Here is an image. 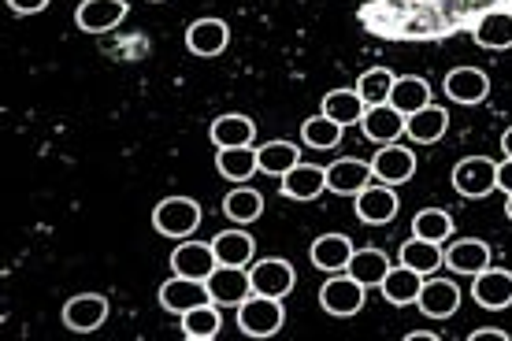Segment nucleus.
Listing matches in <instances>:
<instances>
[{"label":"nucleus","instance_id":"obj_1","mask_svg":"<svg viewBox=\"0 0 512 341\" xmlns=\"http://www.w3.org/2000/svg\"><path fill=\"white\" fill-rule=\"evenodd\" d=\"M282 323H286V312H282L279 297H264V293H249L242 304H238V327L249 338H271L279 334Z\"/></svg>","mask_w":512,"mask_h":341},{"label":"nucleus","instance_id":"obj_2","mask_svg":"<svg viewBox=\"0 0 512 341\" xmlns=\"http://www.w3.org/2000/svg\"><path fill=\"white\" fill-rule=\"evenodd\" d=\"M153 227L164 238H190L193 230L201 227V204L190 201V197H167V201L156 204Z\"/></svg>","mask_w":512,"mask_h":341},{"label":"nucleus","instance_id":"obj_3","mask_svg":"<svg viewBox=\"0 0 512 341\" xmlns=\"http://www.w3.org/2000/svg\"><path fill=\"white\" fill-rule=\"evenodd\" d=\"M364 293H368V286H360L349 271H338V275H331L323 282L320 304H323V312L346 319V316H357L360 308H364Z\"/></svg>","mask_w":512,"mask_h":341},{"label":"nucleus","instance_id":"obj_4","mask_svg":"<svg viewBox=\"0 0 512 341\" xmlns=\"http://www.w3.org/2000/svg\"><path fill=\"white\" fill-rule=\"evenodd\" d=\"M453 190L461 197H487L498 190V164L487 156H464L461 164L453 167Z\"/></svg>","mask_w":512,"mask_h":341},{"label":"nucleus","instance_id":"obj_5","mask_svg":"<svg viewBox=\"0 0 512 341\" xmlns=\"http://www.w3.org/2000/svg\"><path fill=\"white\" fill-rule=\"evenodd\" d=\"M208 301H212V293H208V286L201 278L175 275L160 286V304H164V312H175V316H186L190 308L208 304Z\"/></svg>","mask_w":512,"mask_h":341},{"label":"nucleus","instance_id":"obj_6","mask_svg":"<svg viewBox=\"0 0 512 341\" xmlns=\"http://www.w3.org/2000/svg\"><path fill=\"white\" fill-rule=\"evenodd\" d=\"M249 282H253V293H264V297H286V293L294 290V267H290V260H256L253 267H249Z\"/></svg>","mask_w":512,"mask_h":341},{"label":"nucleus","instance_id":"obj_7","mask_svg":"<svg viewBox=\"0 0 512 341\" xmlns=\"http://www.w3.org/2000/svg\"><path fill=\"white\" fill-rule=\"evenodd\" d=\"M171 267H175V275L201 278V282H205V278L219 267L212 241H179L175 253H171Z\"/></svg>","mask_w":512,"mask_h":341},{"label":"nucleus","instance_id":"obj_8","mask_svg":"<svg viewBox=\"0 0 512 341\" xmlns=\"http://www.w3.org/2000/svg\"><path fill=\"white\" fill-rule=\"evenodd\" d=\"M372 171H375V178H379L383 186H405V182L416 175V152L401 149L397 141H394V145H383V149L375 152Z\"/></svg>","mask_w":512,"mask_h":341},{"label":"nucleus","instance_id":"obj_9","mask_svg":"<svg viewBox=\"0 0 512 341\" xmlns=\"http://www.w3.org/2000/svg\"><path fill=\"white\" fill-rule=\"evenodd\" d=\"M123 19H127V0H82L75 12L78 30H86V34L116 30Z\"/></svg>","mask_w":512,"mask_h":341},{"label":"nucleus","instance_id":"obj_10","mask_svg":"<svg viewBox=\"0 0 512 341\" xmlns=\"http://www.w3.org/2000/svg\"><path fill=\"white\" fill-rule=\"evenodd\" d=\"M472 297L479 308H490V312H501L512 304V271H501V267H483L475 275Z\"/></svg>","mask_w":512,"mask_h":341},{"label":"nucleus","instance_id":"obj_11","mask_svg":"<svg viewBox=\"0 0 512 341\" xmlns=\"http://www.w3.org/2000/svg\"><path fill=\"white\" fill-rule=\"evenodd\" d=\"M104 319H108V297H101V293H78L64 308V327L75 334H90Z\"/></svg>","mask_w":512,"mask_h":341},{"label":"nucleus","instance_id":"obj_12","mask_svg":"<svg viewBox=\"0 0 512 341\" xmlns=\"http://www.w3.org/2000/svg\"><path fill=\"white\" fill-rule=\"evenodd\" d=\"M205 286L208 293H212V301L216 304H238L253 293V282H249V271H242V267H227V264H219L212 275L205 278Z\"/></svg>","mask_w":512,"mask_h":341},{"label":"nucleus","instance_id":"obj_13","mask_svg":"<svg viewBox=\"0 0 512 341\" xmlns=\"http://www.w3.org/2000/svg\"><path fill=\"white\" fill-rule=\"evenodd\" d=\"M397 208H401V201H397L394 186H364V190L357 193V219L360 223L383 227V223H390V219L397 215Z\"/></svg>","mask_w":512,"mask_h":341},{"label":"nucleus","instance_id":"obj_14","mask_svg":"<svg viewBox=\"0 0 512 341\" xmlns=\"http://www.w3.org/2000/svg\"><path fill=\"white\" fill-rule=\"evenodd\" d=\"M360 127H364V138L375 145H394L405 134V115L397 112L394 104H372L360 119Z\"/></svg>","mask_w":512,"mask_h":341},{"label":"nucleus","instance_id":"obj_15","mask_svg":"<svg viewBox=\"0 0 512 341\" xmlns=\"http://www.w3.org/2000/svg\"><path fill=\"white\" fill-rule=\"evenodd\" d=\"M442 89H446L449 101L457 104H479L487 101L490 93V78L479 71V67H453L446 75V82H442Z\"/></svg>","mask_w":512,"mask_h":341},{"label":"nucleus","instance_id":"obj_16","mask_svg":"<svg viewBox=\"0 0 512 341\" xmlns=\"http://www.w3.org/2000/svg\"><path fill=\"white\" fill-rule=\"evenodd\" d=\"M416 304H420V312L427 319H449L461 308V290L449 278H431V282H423Z\"/></svg>","mask_w":512,"mask_h":341},{"label":"nucleus","instance_id":"obj_17","mask_svg":"<svg viewBox=\"0 0 512 341\" xmlns=\"http://www.w3.org/2000/svg\"><path fill=\"white\" fill-rule=\"evenodd\" d=\"M323 190H327V167L297 164L282 175V197L290 201H316Z\"/></svg>","mask_w":512,"mask_h":341},{"label":"nucleus","instance_id":"obj_18","mask_svg":"<svg viewBox=\"0 0 512 341\" xmlns=\"http://www.w3.org/2000/svg\"><path fill=\"white\" fill-rule=\"evenodd\" d=\"M372 164H364V160H334L327 167V190L342 193V197H357L364 186H372Z\"/></svg>","mask_w":512,"mask_h":341},{"label":"nucleus","instance_id":"obj_19","mask_svg":"<svg viewBox=\"0 0 512 341\" xmlns=\"http://www.w3.org/2000/svg\"><path fill=\"white\" fill-rule=\"evenodd\" d=\"M208 138L216 149H242V145H253L256 138V123L249 115H238V112H227L219 115L212 130H208Z\"/></svg>","mask_w":512,"mask_h":341},{"label":"nucleus","instance_id":"obj_20","mask_svg":"<svg viewBox=\"0 0 512 341\" xmlns=\"http://www.w3.org/2000/svg\"><path fill=\"white\" fill-rule=\"evenodd\" d=\"M231 41V30L223 19H197V23L186 30V49L193 56H219Z\"/></svg>","mask_w":512,"mask_h":341},{"label":"nucleus","instance_id":"obj_21","mask_svg":"<svg viewBox=\"0 0 512 341\" xmlns=\"http://www.w3.org/2000/svg\"><path fill=\"white\" fill-rule=\"evenodd\" d=\"M446 130H449V112L438 108V104H427L420 112L405 115V134H409L416 145H435Z\"/></svg>","mask_w":512,"mask_h":341},{"label":"nucleus","instance_id":"obj_22","mask_svg":"<svg viewBox=\"0 0 512 341\" xmlns=\"http://www.w3.org/2000/svg\"><path fill=\"white\" fill-rule=\"evenodd\" d=\"M349 256H353V241H349L346 234H323V238L312 241V264L320 267L323 275L346 271Z\"/></svg>","mask_w":512,"mask_h":341},{"label":"nucleus","instance_id":"obj_23","mask_svg":"<svg viewBox=\"0 0 512 341\" xmlns=\"http://www.w3.org/2000/svg\"><path fill=\"white\" fill-rule=\"evenodd\" d=\"M379 290H383V297L394 304V308H401V304H416V297H420V290H423V275L405 264L390 267L386 278L379 282Z\"/></svg>","mask_w":512,"mask_h":341},{"label":"nucleus","instance_id":"obj_24","mask_svg":"<svg viewBox=\"0 0 512 341\" xmlns=\"http://www.w3.org/2000/svg\"><path fill=\"white\" fill-rule=\"evenodd\" d=\"M446 267L461 271V275H479L483 267H490V245L479 238H461L446 249Z\"/></svg>","mask_w":512,"mask_h":341},{"label":"nucleus","instance_id":"obj_25","mask_svg":"<svg viewBox=\"0 0 512 341\" xmlns=\"http://www.w3.org/2000/svg\"><path fill=\"white\" fill-rule=\"evenodd\" d=\"M212 249H216V260L227 267H245L253 264L256 256V241L245 234V230H223L212 238Z\"/></svg>","mask_w":512,"mask_h":341},{"label":"nucleus","instance_id":"obj_26","mask_svg":"<svg viewBox=\"0 0 512 341\" xmlns=\"http://www.w3.org/2000/svg\"><path fill=\"white\" fill-rule=\"evenodd\" d=\"M364 112H368V104H364V97H360L357 89H334V93L323 97V115L334 119L338 127H353V123H360Z\"/></svg>","mask_w":512,"mask_h":341},{"label":"nucleus","instance_id":"obj_27","mask_svg":"<svg viewBox=\"0 0 512 341\" xmlns=\"http://www.w3.org/2000/svg\"><path fill=\"white\" fill-rule=\"evenodd\" d=\"M390 104H394L401 115H412L431 104V86L427 78L420 75H401L394 78V89H390Z\"/></svg>","mask_w":512,"mask_h":341},{"label":"nucleus","instance_id":"obj_28","mask_svg":"<svg viewBox=\"0 0 512 341\" xmlns=\"http://www.w3.org/2000/svg\"><path fill=\"white\" fill-rule=\"evenodd\" d=\"M401 264L420 271V275H435L438 267L446 264V249L438 241H423V238H409L401 245Z\"/></svg>","mask_w":512,"mask_h":341},{"label":"nucleus","instance_id":"obj_29","mask_svg":"<svg viewBox=\"0 0 512 341\" xmlns=\"http://www.w3.org/2000/svg\"><path fill=\"white\" fill-rule=\"evenodd\" d=\"M390 267L394 264H390V256H386L383 249H353L346 271L357 278L360 286H379Z\"/></svg>","mask_w":512,"mask_h":341},{"label":"nucleus","instance_id":"obj_30","mask_svg":"<svg viewBox=\"0 0 512 341\" xmlns=\"http://www.w3.org/2000/svg\"><path fill=\"white\" fill-rule=\"evenodd\" d=\"M256 160H260V171H264V175L282 178L290 167L301 164V149H297L294 141H268V145L256 149Z\"/></svg>","mask_w":512,"mask_h":341},{"label":"nucleus","instance_id":"obj_31","mask_svg":"<svg viewBox=\"0 0 512 341\" xmlns=\"http://www.w3.org/2000/svg\"><path fill=\"white\" fill-rule=\"evenodd\" d=\"M219 327H223V316H219L216 301L197 304V308H190V312L182 316V334L190 341H212L219 334Z\"/></svg>","mask_w":512,"mask_h":341},{"label":"nucleus","instance_id":"obj_32","mask_svg":"<svg viewBox=\"0 0 512 341\" xmlns=\"http://www.w3.org/2000/svg\"><path fill=\"white\" fill-rule=\"evenodd\" d=\"M475 45L483 49H509L512 45V12H487L475 26Z\"/></svg>","mask_w":512,"mask_h":341},{"label":"nucleus","instance_id":"obj_33","mask_svg":"<svg viewBox=\"0 0 512 341\" xmlns=\"http://www.w3.org/2000/svg\"><path fill=\"white\" fill-rule=\"evenodd\" d=\"M216 167H219V175L223 178H231V182H245V178H253V171H260V160H256L253 145H242V149H219Z\"/></svg>","mask_w":512,"mask_h":341},{"label":"nucleus","instance_id":"obj_34","mask_svg":"<svg viewBox=\"0 0 512 341\" xmlns=\"http://www.w3.org/2000/svg\"><path fill=\"white\" fill-rule=\"evenodd\" d=\"M412 238H423V241H449L453 238V215L442 212V208H423L416 212L412 219Z\"/></svg>","mask_w":512,"mask_h":341},{"label":"nucleus","instance_id":"obj_35","mask_svg":"<svg viewBox=\"0 0 512 341\" xmlns=\"http://www.w3.org/2000/svg\"><path fill=\"white\" fill-rule=\"evenodd\" d=\"M223 212L231 215L234 223H253L264 215V197L249 186H238V190L227 193V201H223Z\"/></svg>","mask_w":512,"mask_h":341},{"label":"nucleus","instance_id":"obj_36","mask_svg":"<svg viewBox=\"0 0 512 341\" xmlns=\"http://www.w3.org/2000/svg\"><path fill=\"white\" fill-rule=\"evenodd\" d=\"M301 138H305L308 149H338V141H342V127L320 112V115H312V119H305Z\"/></svg>","mask_w":512,"mask_h":341},{"label":"nucleus","instance_id":"obj_37","mask_svg":"<svg viewBox=\"0 0 512 341\" xmlns=\"http://www.w3.org/2000/svg\"><path fill=\"white\" fill-rule=\"evenodd\" d=\"M390 89H394V75L386 67H372L357 78V93L364 97V104H390Z\"/></svg>","mask_w":512,"mask_h":341},{"label":"nucleus","instance_id":"obj_38","mask_svg":"<svg viewBox=\"0 0 512 341\" xmlns=\"http://www.w3.org/2000/svg\"><path fill=\"white\" fill-rule=\"evenodd\" d=\"M8 8L19 15H34V12H45L49 8V0H8Z\"/></svg>","mask_w":512,"mask_h":341},{"label":"nucleus","instance_id":"obj_39","mask_svg":"<svg viewBox=\"0 0 512 341\" xmlns=\"http://www.w3.org/2000/svg\"><path fill=\"white\" fill-rule=\"evenodd\" d=\"M468 341H509V330H498V327H483V330H472Z\"/></svg>","mask_w":512,"mask_h":341},{"label":"nucleus","instance_id":"obj_40","mask_svg":"<svg viewBox=\"0 0 512 341\" xmlns=\"http://www.w3.org/2000/svg\"><path fill=\"white\" fill-rule=\"evenodd\" d=\"M498 190H505V197L512 193V156H505V164H498Z\"/></svg>","mask_w":512,"mask_h":341},{"label":"nucleus","instance_id":"obj_41","mask_svg":"<svg viewBox=\"0 0 512 341\" xmlns=\"http://www.w3.org/2000/svg\"><path fill=\"white\" fill-rule=\"evenodd\" d=\"M409 341H438V334L435 330H412Z\"/></svg>","mask_w":512,"mask_h":341},{"label":"nucleus","instance_id":"obj_42","mask_svg":"<svg viewBox=\"0 0 512 341\" xmlns=\"http://www.w3.org/2000/svg\"><path fill=\"white\" fill-rule=\"evenodd\" d=\"M501 149H505V156H512V127L501 134Z\"/></svg>","mask_w":512,"mask_h":341},{"label":"nucleus","instance_id":"obj_43","mask_svg":"<svg viewBox=\"0 0 512 341\" xmlns=\"http://www.w3.org/2000/svg\"><path fill=\"white\" fill-rule=\"evenodd\" d=\"M505 215L512 219V193H509V201H505Z\"/></svg>","mask_w":512,"mask_h":341},{"label":"nucleus","instance_id":"obj_44","mask_svg":"<svg viewBox=\"0 0 512 341\" xmlns=\"http://www.w3.org/2000/svg\"><path fill=\"white\" fill-rule=\"evenodd\" d=\"M153 4H160V0H153Z\"/></svg>","mask_w":512,"mask_h":341}]
</instances>
